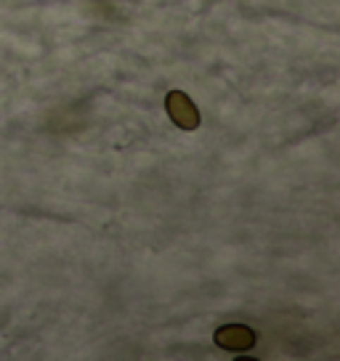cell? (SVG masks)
Segmentation results:
<instances>
[{"mask_svg":"<svg viewBox=\"0 0 340 361\" xmlns=\"http://www.w3.org/2000/svg\"><path fill=\"white\" fill-rule=\"evenodd\" d=\"M165 112L173 120V125H178L181 130H197L200 128V109L194 106V102L183 90H170L168 99H165Z\"/></svg>","mask_w":340,"mask_h":361,"instance_id":"obj_1","label":"cell"},{"mask_svg":"<svg viewBox=\"0 0 340 361\" xmlns=\"http://www.w3.org/2000/svg\"><path fill=\"white\" fill-rule=\"evenodd\" d=\"M216 345L224 350H248L255 345V332L245 324H224L216 332Z\"/></svg>","mask_w":340,"mask_h":361,"instance_id":"obj_2","label":"cell"}]
</instances>
